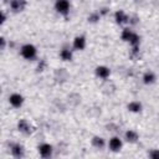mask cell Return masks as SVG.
I'll return each instance as SVG.
<instances>
[{
	"mask_svg": "<svg viewBox=\"0 0 159 159\" xmlns=\"http://www.w3.org/2000/svg\"><path fill=\"white\" fill-rule=\"evenodd\" d=\"M143 82L145 84H152L155 82V73L153 71H147L144 75H143Z\"/></svg>",
	"mask_w": 159,
	"mask_h": 159,
	"instance_id": "14",
	"label": "cell"
},
{
	"mask_svg": "<svg viewBox=\"0 0 159 159\" xmlns=\"http://www.w3.org/2000/svg\"><path fill=\"white\" fill-rule=\"evenodd\" d=\"M10 152H11L12 157H15V158H22L24 157V153H25L24 147L21 144H19V143L11 144L10 145Z\"/></svg>",
	"mask_w": 159,
	"mask_h": 159,
	"instance_id": "8",
	"label": "cell"
},
{
	"mask_svg": "<svg viewBox=\"0 0 159 159\" xmlns=\"http://www.w3.org/2000/svg\"><path fill=\"white\" fill-rule=\"evenodd\" d=\"M27 1L26 0H11L10 1V9L14 12H20L26 7Z\"/></svg>",
	"mask_w": 159,
	"mask_h": 159,
	"instance_id": "5",
	"label": "cell"
},
{
	"mask_svg": "<svg viewBox=\"0 0 159 159\" xmlns=\"http://www.w3.org/2000/svg\"><path fill=\"white\" fill-rule=\"evenodd\" d=\"M123 147V142L119 137H112L108 142V148L112 150V152H119Z\"/></svg>",
	"mask_w": 159,
	"mask_h": 159,
	"instance_id": "3",
	"label": "cell"
},
{
	"mask_svg": "<svg viewBox=\"0 0 159 159\" xmlns=\"http://www.w3.org/2000/svg\"><path fill=\"white\" fill-rule=\"evenodd\" d=\"M45 66H46V61L41 60V61H40V63H39V66H37V71H43Z\"/></svg>",
	"mask_w": 159,
	"mask_h": 159,
	"instance_id": "21",
	"label": "cell"
},
{
	"mask_svg": "<svg viewBox=\"0 0 159 159\" xmlns=\"http://www.w3.org/2000/svg\"><path fill=\"white\" fill-rule=\"evenodd\" d=\"M73 48L77 51H82L86 47V37L84 36H76L73 40Z\"/></svg>",
	"mask_w": 159,
	"mask_h": 159,
	"instance_id": "10",
	"label": "cell"
},
{
	"mask_svg": "<svg viewBox=\"0 0 159 159\" xmlns=\"http://www.w3.org/2000/svg\"><path fill=\"white\" fill-rule=\"evenodd\" d=\"M128 42H129V45H130L132 47H139V43H140V37H139V35L134 32Z\"/></svg>",
	"mask_w": 159,
	"mask_h": 159,
	"instance_id": "18",
	"label": "cell"
},
{
	"mask_svg": "<svg viewBox=\"0 0 159 159\" xmlns=\"http://www.w3.org/2000/svg\"><path fill=\"white\" fill-rule=\"evenodd\" d=\"M133 34H134V31H133V30H130V29L125 27V29H123L120 37H122V40H123V41L128 42V41L130 40V37H132V35H133Z\"/></svg>",
	"mask_w": 159,
	"mask_h": 159,
	"instance_id": "17",
	"label": "cell"
},
{
	"mask_svg": "<svg viewBox=\"0 0 159 159\" xmlns=\"http://www.w3.org/2000/svg\"><path fill=\"white\" fill-rule=\"evenodd\" d=\"M5 21H6V15H5V12H1V21H0V22L4 24Z\"/></svg>",
	"mask_w": 159,
	"mask_h": 159,
	"instance_id": "22",
	"label": "cell"
},
{
	"mask_svg": "<svg viewBox=\"0 0 159 159\" xmlns=\"http://www.w3.org/2000/svg\"><path fill=\"white\" fill-rule=\"evenodd\" d=\"M124 137H125V140L129 142V143H135V142L139 139V134H138L135 130H133V129H128V130L125 132Z\"/></svg>",
	"mask_w": 159,
	"mask_h": 159,
	"instance_id": "12",
	"label": "cell"
},
{
	"mask_svg": "<svg viewBox=\"0 0 159 159\" xmlns=\"http://www.w3.org/2000/svg\"><path fill=\"white\" fill-rule=\"evenodd\" d=\"M128 111L133 112V113H138L142 111V103L138 101H132L130 103H128Z\"/></svg>",
	"mask_w": 159,
	"mask_h": 159,
	"instance_id": "15",
	"label": "cell"
},
{
	"mask_svg": "<svg viewBox=\"0 0 159 159\" xmlns=\"http://www.w3.org/2000/svg\"><path fill=\"white\" fill-rule=\"evenodd\" d=\"M99 17H101V14L99 12H93V14H91L88 16V21L89 22H97L99 20Z\"/></svg>",
	"mask_w": 159,
	"mask_h": 159,
	"instance_id": "19",
	"label": "cell"
},
{
	"mask_svg": "<svg viewBox=\"0 0 159 159\" xmlns=\"http://www.w3.org/2000/svg\"><path fill=\"white\" fill-rule=\"evenodd\" d=\"M114 20H116V22L118 25H123V24H125V22L129 21V16L123 10H118L114 14Z\"/></svg>",
	"mask_w": 159,
	"mask_h": 159,
	"instance_id": "9",
	"label": "cell"
},
{
	"mask_svg": "<svg viewBox=\"0 0 159 159\" xmlns=\"http://www.w3.org/2000/svg\"><path fill=\"white\" fill-rule=\"evenodd\" d=\"M72 56H73V53H72V50L70 47H63L60 51V57L63 61H71L72 60Z\"/></svg>",
	"mask_w": 159,
	"mask_h": 159,
	"instance_id": "13",
	"label": "cell"
},
{
	"mask_svg": "<svg viewBox=\"0 0 159 159\" xmlns=\"http://www.w3.org/2000/svg\"><path fill=\"white\" fill-rule=\"evenodd\" d=\"M39 154L42 157V158H48L52 155V145L48 144V143H42L39 145Z\"/></svg>",
	"mask_w": 159,
	"mask_h": 159,
	"instance_id": "4",
	"label": "cell"
},
{
	"mask_svg": "<svg viewBox=\"0 0 159 159\" xmlns=\"http://www.w3.org/2000/svg\"><path fill=\"white\" fill-rule=\"evenodd\" d=\"M96 75H97V77H99L102 80H106V78L109 77L111 70L107 66H98V67H96Z\"/></svg>",
	"mask_w": 159,
	"mask_h": 159,
	"instance_id": "11",
	"label": "cell"
},
{
	"mask_svg": "<svg viewBox=\"0 0 159 159\" xmlns=\"http://www.w3.org/2000/svg\"><path fill=\"white\" fill-rule=\"evenodd\" d=\"M92 145H93L94 148H97V149H102V148L106 145V142H104V139H103L102 137L96 135V137L92 138Z\"/></svg>",
	"mask_w": 159,
	"mask_h": 159,
	"instance_id": "16",
	"label": "cell"
},
{
	"mask_svg": "<svg viewBox=\"0 0 159 159\" xmlns=\"http://www.w3.org/2000/svg\"><path fill=\"white\" fill-rule=\"evenodd\" d=\"M70 7H71L70 0H56V2H55V9H56V11H57L58 14L63 15V16H66V15L70 12Z\"/></svg>",
	"mask_w": 159,
	"mask_h": 159,
	"instance_id": "2",
	"label": "cell"
},
{
	"mask_svg": "<svg viewBox=\"0 0 159 159\" xmlns=\"http://www.w3.org/2000/svg\"><path fill=\"white\" fill-rule=\"evenodd\" d=\"M148 157L152 159H159V149H152L148 153Z\"/></svg>",
	"mask_w": 159,
	"mask_h": 159,
	"instance_id": "20",
	"label": "cell"
},
{
	"mask_svg": "<svg viewBox=\"0 0 159 159\" xmlns=\"http://www.w3.org/2000/svg\"><path fill=\"white\" fill-rule=\"evenodd\" d=\"M20 53L25 60H34L36 57V55H37V48L32 43H25L21 47Z\"/></svg>",
	"mask_w": 159,
	"mask_h": 159,
	"instance_id": "1",
	"label": "cell"
},
{
	"mask_svg": "<svg viewBox=\"0 0 159 159\" xmlns=\"http://www.w3.org/2000/svg\"><path fill=\"white\" fill-rule=\"evenodd\" d=\"M9 103L15 107V108H19L22 106L24 103V97L20 94V93H12L10 97H9Z\"/></svg>",
	"mask_w": 159,
	"mask_h": 159,
	"instance_id": "6",
	"label": "cell"
},
{
	"mask_svg": "<svg viewBox=\"0 0 159 159\" xmlns=\"http://www.w3.org/2000/svg\"><path fill=\"white\" fill-rule=\"evenodd\" d=\"M17 129L24 134H30L32 132V127L26 119H20L17 122Z\"/></svg>",
	"mask_w": 159,
	"mask_h": 159,
	"instance_id": "7",
	"label": "cell"
},
{
	"mask_svg": "<svg viewBox=\"0 0 159 159\" xmlns=\"http://www.w3.org/2000/svg\"><path fill=\"white\" fill-rule=\"evenodd\" d=\"M5 1H9V0H5ZM10 1H11V0H10Z\"/></svg>",
	"mask_w": 159,
	"mask_h": 159,
	"instance_id": "24",
	"label": "cell"
},
{
	"mask_svg": "<svg viewBox=\"0 0 159 159\" xmlns=\"http://www.w3.org/2000/svg\"><path fill=\"white\" fill-rule=\"evenodd\" d=\"M0 41H1V50H4V47H5V39H4V37H1V39H0Z\"/></svg>",
	"mask_w": 159,
	"mask_h": 159,
	"instance_id": "23",
	"label": "cell"
}]
</instances>
